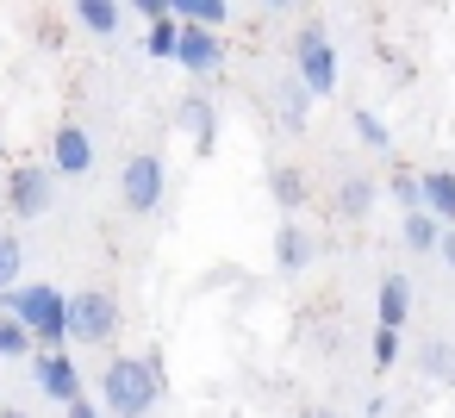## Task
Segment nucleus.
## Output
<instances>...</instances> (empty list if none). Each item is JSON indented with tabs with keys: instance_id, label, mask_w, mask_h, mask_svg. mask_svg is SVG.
Listing matches in <instances>:
<instances>
[{
	"instance_id": "nucleus-16",
	"label": "nucleus",
	"mask_w": 455,
	"mask_h": 418,
	"mask_svg": "<svg viewBox=\"0 0 455 418\" xmlns=\"http://www.w3.org/2000/svg\"><path fill=\"white\" fill-rule=\"evenodd\" d=\"M306 194H312V181H306L299 169H275V175H268V200H275V206H281L287 219H293V213L306 206Z\"/></svg>"
},
{
	"instance_id": "nucleus-20",
	"label": "nucleus",
	"mask_w": 455,
	"mask_h": 418,
	"mask_svg": "<svg viewBox=\"0 0 455 418\" xmlns=\"http://www.w3.org/2000/svg\"><path fill=\"white\" fill-rule=\"evenodd\" d=\"M32 343H38V337H32L13 312H0V356H7V362H26V356H32Z\"/></svg>"
},
{
	"instance_id": "nucleus-29",
	"label": "nucleus",
	"mask_w": 455,
	"mask_h": 418,
	"mask_svg": "<svg viewBox=\"0 0 455 418\" xmlns=\"http://www.w3.org/2000/svg\"><path fill=\"white\" fill-rule=\"evenodd\" d=\"M436 256H443V262H449V269H455V225H449V231H443V250H436Z\"/></svg>"
},
{
	"instance_id": "nucleus-1",
	"label": "nucleus",
	"mask_w": 455,
	"mask_h": 418,
	"mask_svg": "<svg viewBox=\"0 0 455 418\" xmlns=\"http://www.w3.org/2000/svg\"><path fill=\"white\" fill-rule=\"evenodd\" d=\"M163 356H113L107 374H100V406L113 418H144L156 399H163Z\"/></svg>"
},
{
	"instance_id": "nucleus-24",
	"label": "nucleus",
	"mask_w": 455,
	"mask_h": 418,
	"mask_svg": "<svg viewBox=\"0 0 455 418\" xmlns=\"http://www.w3.org/2000/svg\"><path fill=\"white\" fill-rule=\"evenodd\" d=\"M387 188H393V200H399L405 213H424V175H393Z\"/></svg>"
},
{
	"instance_id": "nucleus-7",
	"label": "nucleus",
	"mask_w": 455,
	"mask_h": 418,
	"mask_svg": "<svg viewBox=\"0 0 455 418\" xmlns=\"http://www.w3.org/2000/svg\"><path fill=\"white\" fill-rule=\"evenodd\" d=\"M51 163H57V175H88L94 169V138H88V125H57L51 132Z\"/></svg>"
},
{
	"instance_id": "nucleus-18",
	"label": "nucleus",
	"mask_w": 455,
	"mask_h": 418,
	"mask_svg": "<svg viewBox=\"0 0 455 418\" xmlns=\"http://www.w3.org/2000/svg\"><path fill=\"white\" fill-rule=\"evenodd\" d=\"M368 206H374V181L368 175H343L337 181V213L343 219H368Z\"/></svg>"
},
{
	"instance_id": "nucleus-26",
	"label": "nucleus",
	"mask_w": 455,
	"mask_h": 418,
	"mask_svg": "<svg viewBox=\"0 0 455 418\" xmlns=\"http://www.w3.org/2000/svg\"><path fill=\"white\" fill-rule=\"evenodd\" d=\"M424 368L443 374V381H455V350L449 343H424Z\"/></svg>"
},
{
	"instance_id": "nucleus-5",
	"label": "nucleus",
	"mask_w": 455,
	"mask_h": 418,
	"mask_svg": "<svg viewBox=\"0 0 455 418\" xmlns=\"http://www.w3.org/2000/svg\"><path fill=\"white\" fill-rule=\"evenodd\" d=\"M69 337H76V343H113V337H119V300H113L107 287L69 293Z\"/></svg>"
},
{
	"instance_id": "nucleus-30",
	"label": "nucleus",
	"mask_w": 455,
	"mask_h": 418,
	"mask_svg": "<svg viewBox=\"0 0 455 418\" xmlns=\"http://www.w3.org/2000/svg\"><path fill=\"white\" fill-rule=\"evenodd\" d=\"M0 418H26V412H7V406H0Z\"/></svg>"
},
{
	"instance_id": "nucleus-21",
	"label": "nucleus",
	"mask_w": 455,
	"mask_h": 418,
	"mask_svg": "<svg viewBox=\"0 0 455 418\" xmlns=\"http://www.w3.org/2000/svg\"><path fill=\"white\" fill-rule=\"evenodd\" d=\"M144 51H150L156 63H175V57H181V20H169V26H150V32H144Z\"/></svg>"
},
{
	"instance_id": "nucleus-17",
	"label": "nucleus",
	"mask_w": 455,
	"mask_h": 418,
	"mask_svg": "<svg viewBox=\"0 0 455 418\" xmlns=\"http://www.w3.org/2000/svg\"><path fill=\"white\" fill-rule=\"evenodd\" d=\"M13 287H26V244H20V231H0V293H13Z\"/></svg>"
},
{
	"instance_id": "nucleus-10",
	"label": "nucleus",
	"mask_w": 455,
	"mask_h": 418,
	"mask_svg": "<svg viewBox=\"0 0 455 418\" xmlns=\"http://www.w3.org/2000/svg\"><path fill=\"white\" fill-rule=\"evenodd\" d=\"M188 76H212L219 63H225V38L219 32H194V26H181V57H175Z\"/></svg>"
},
{
	"instance_id": "nucleus-14",
	"label": "nucleus",
	"mask_w": 455,
	"mask_h": 418,
	"mask_svg": "<svg viewBox=\"0 0 455 418\" xmlns=\"http://www.w3.org/2000/svg\"><path fill=\"white\" fill-rule=\"evenodd\" d=\"M175 20L194 26V32H225L231 26V7H225V0H175Z\"/></svg>"
},
{
	"instance_id": "nucleus-11",
	"label": "nucleus",
	"mask_w": 455,
	"mask_h": 418,
	"mask_svg": "<svg viewBox=\"0 0 455 418\" xmlns=\"http://www.w3.org/2000/svg\"><path fill=\"white\" fill-rule=\"evenodd\" d=\"M405 312H411V281H405V275H380V287H374V318H380V331H405Z\"/></svg>"
},
{
	"instance_id": "nucleus-9",
	"label": "nucleus",
	"mask_w": 455,
	"mask_h": 418,
	"mask_svg": "<svg viewBox=\"0 0 455 418\" xmlns=\"http://www.w3.org/2000/svg\"><path fill=\"white\" fill-rule=\"evenodd\" d=\"M38 387H44L51 399H63V406L88 399V393H82V374H76V362H69L63 350H38Z\"/></svg>"
},
{
	"instance_id": "nucleus-31",
	"label": "nucleus",
	"mask_w": 455,
	"mask_h": 418,
	"mask_svg": "<svg viewBox=\"0 0 455 418\" xmlns=\"http://www.w3.org/2000/svg\"><path fill=\"white\" fill-rule=\"evenodd\" d=\"M0 200H7V194H0Z\"/></svg>"
},
{
	"instance_id": "nucleus-25",
	"label": "nucleus",
	"mask_w": 455,
	"mask_h": 418,
	"mask_svg": "<svg viewBox=\"0 0 455 418\" xmlns=\"http://www.w3.org/2000/svg\"><path fill=\"white\" fill-rule=\"evenodd\" d=\"M393 362H399V331H380V325H374V368L387 374Z\"/></svg>"
},
{
	"instance_id": "nucleus-15",
	"label": "nucleus",
	"mask_w": 455,
	"mask_h": 418,
	"mask_svg": "<svg viewBox=\"0 0 455 418\" xmlns=\"http://www.w3.org/2000/svg\"><path fill=\"white\" fill-rule=\"evenodd\" d=\"M76 26H82L88 38H113V32L125 26V7H113V0H82V7H76Z\"/></svg>"
},
{
	"instance_id": "nucleus-4",
	"label": "nucleus",
	"mask_w": 455,
	"mask_h": 418,
	"mask_svg": "<svg viewBox=\"0 0 455 418\" xmlns=\"http://www.w3.org/2000/svg\"><path fill=\"white\" fill-rule=\"evenodd\" d=\"M163 188H169V169H163V157H156V150L125 157V169H119V200H125V213L150 219V213L163 206Z\"/></svg>"
},
{
	"instance_id": "nucleus-12",
	"label": "nucleus",
	"mask_w": 455,
	"mask_h": 418,
	"mask_svg": "<svg viewBox=\"0 0 455 418\" xmlns=\"http://www.w3.org/2000/svg\"><path fill=\"white\" fill-rule=\"evenodd\" d=\"M175 119H181V132L194 138V150H200V157L219 144V113H212V100H206V94H188Z\"/></svg>"
},
{
	"instance_id": "nucleus-8",
	"label": "nucleus",
	"mask_w": 455,
	"mask_h": 418,
	"mask_svg": "<svg viewBox=\"0 0 455 418\" xmlns=\"http://www.w3.org/2000/svg\"><path fill=\"white\" fill-rule=\"evenodd\" d=\"M312 256H318L312 231H306L299 219H281V225H275V269H281V275H299V269H312Z\"/></svg>"
},
{
	"instance_id": "nucleus-22",
	"label": "nucleus",
	"mask_w": 455,
	"mask_h": 418,
	"mask_svg": "<svg viewBox=\"0 0 455 418\" xmlns=\"http://www.w3.org/2000/svg\"><path fill=\"white\" fill-rule=\"evenodd\" d=\"M281 113H287V125H293V132L306 125V113H312V88H306L299 76H287V82H281Z\"/></svg>"
},
{
	"instance_id": "nucleus-3",
	"label": "nucleus",
	"mask_w": 455,
	"mask_h": 418,
	"mask_svg": "<svg viewBox=\"0 0 455 418\" xmlns=\"http://www.w3.org/2000/svg\"><path fill=\"white\" fill-rule=\"evenodd\" d=\"M293 76L312 88V100L337 94V51H331L324 26H299V38H293Z\"/></svg>"
},
{
	"instance_id": "nucleus-2",
	"label": "nucleus",
	"mask_w": 455,
	"mask_h": 418,
	"mask_svg": "<svg viewBox=\"0 0 455 418\" xmlns=\"http://www.w3.org/2000/svg\"><path fill=\"white\" fill-rule=\"evenodd\" d=\"M7 312H13L44 350H57V343L69 337V293H57L51 281H26V287H13V293H7Z\"/></svg>"
},
{
	"instance_id": "nucleus-27",
	"label": "nucleus",
	"mask_w": 455,
	"mask_h": 418,
	"mask_svg": "<svg viewBox=\"0 0 455 418\" xmlns=\"http://www.w3.org/2000/svg\"><path fill=\"white\" fill-rule=\"evenodd\" d=\"M138 20H144V26H169L175 7H169V0H138Z\"/></svg>"
},
{
	"instance_id": "nucleus-28",
	"label": "nucleus",
	"mask_w": 455,
	"mask_h": 418,
	"mask_svg": "<svg viewBox=\"0 0 455 418\" xmlns=\"http://www.w3.org/2000/svg\"><path fill=\"white\" fill-rule=\"evenodd\" d=\"M69 418H107V406H94V399H76V406H69Z\"/></svg>"
},
{
	"instance_id": "nucleus-23",
	"label": "nucleus",
	"mask_w": 455,
	"mask_h": 418,
	"mask_svg": "<svg viewBox=\"0 0 455 418\" xmlns=\"http://www.w3.org/2000/svg\"><path fill=\"white\" fill-rule=\"evenodd\" d=\"M355 138H362L368 150H393V132H387V119H380L374 107H355Z\"/></svg>"
},
{
	"instance_id": "nucleus-19",
	"label": "nucleus",
	"mask_w": 455,
	"mask_h": 418,
	"mask_svg": "<svg viewBox=\"0 0 455 418\" xmlns=\"http://www.w3.org/2000/svg\"><path fill=\"white\" fill-rule=\"evenodd\" d=\"M443 231H449V225H436L430 213H405V225H399L405 250H418V256H424V250H443Z\"/></svg>"
},
{
	"instance_id": "nucleus-13",
	"label": "nucleus",
	"mask_w": 455,
	"mask_h": 418,
	"mask_svg": "<svg viewBox=\"0 0 455 418\" xmlns=\"http://www.w3.org/2000/svg\"><path fill=\"white\" fill-rule=\"evenodd\" d=\"M424 213L436 225H455V169H430L424 175Z\"/></svg>"
},
{
	"instance_id": "nucleus-6",
	"label": "nucleus",
	"mask_w": 455,
	"mask_h": 418,
	"mask_svg": "<svg viewBox=\"0 0 455 418\" xmlns=\"http://www.w3.org/2000/svg\"><path fill=\"white\" fill-rule=\"evenodd\" d=\"M51 200H57L51 169L26 163V169H13V175H7V206H13V219H44V213H51Z\"/></svg>"
}]
</instances>
